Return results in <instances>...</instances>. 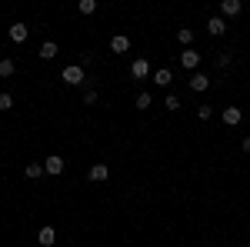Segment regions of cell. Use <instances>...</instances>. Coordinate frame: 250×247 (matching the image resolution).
Wrapping results in <instances>:
<instances>
[{
    "mask_svg": "<svg viewBox=\"0 0 250 247\" xmlns=\"http://www.w3.org/2000/svg\"><path fill=\"white\" fill-rule=\"evenodd\" d=\"M60 80H63V84H70V87H77V84L87 80V74H83V67H80V64H70V67H63Z\"/></svg>",
    "mask_w": 250,
    "mask_h": 247,
    "instance_id": "6da1fadb",
    "label": "cell"
},
{
    "mask_svg": "<svg viewBox=\"0 0 250 247\" xmlns=\"http://www.w3.org/2000/svg\"><path fill=\"white\" fill-rule=\"evenodd\" d=\"M200 60H204V54H197L193 47H187V50L180 54V67H187V70H193V74H197V67H200Z\"/></svg>",
    "mask_w": 250,
    "mask_h": 247,
    "instance_id": "7a4b0ae2",
    "label": "cell"
},
{
    "mask_svg": "<svg viewBox=\"0 0 250 247\" xmlns=\"http://www.w3.org/2000/svg\"><path fill=\"white\" fill-rule=\"evenodd\" d=\"M130 74H134L137 80H147V77H150V64H147V57L130 60Z\"/></svg>",
    "mask_w": 250,
    "mask_h": 247,
    "instance_id": "3957f363",
    "label": "cell"
},
{
    "mask_svg": "<svg viewBox=\"0 0 250 247\" xmlns=\"http://www.w3.org/2000/svg\"><path fill=\"white\" fill-rule=\"evenodd\" d=\"M207 34H210V37H224V34H227V20L220 17V14L210 17V20H207Z\"/></svg>",
    "mask_w": 250,
    "mask_h": 247,
    "instance_id": "277c9868",
    "label": "cell"
},
{
    "mask_svg": "<svg viewBox=\"0 0 250 247\" xmlns=\"http://www.w3.org/2000/svg\"><path fill=\"white\" fill-rule=\"evenodd\" d=\"M43 171L54 174V177H60V174H63V157H60V154H50V157L43 160Z\"/></svg>",
    "mask_w": 250,
    "mask_h": 247,
    "instance_id": "5b68a950",
    "label": "cell"
},
{
    "mask_svg": "<svg viewBox=\"0 0 250 247\" xmlns=\"http://www.w3.org/2000/svg\"><path fill=\"white\" fill-rule=\"evenodd\" d=\"M240 10H244V3H240V0H220V17H224V20L237 17Z\"/></svg>",
    "mask_w": 250,
    "mask_h": 247,
    "instance_id": "8992f818",
    "label": "cell"
},
{
    "mask_svg": "<svg viewBox=\"0 0 250 247\" xmlns=\"http://www.w3.org/2000/svg\"><path fill=\"white\" fill-rule=\"evenodd\" d=\"M187 84H190L193 94H204V90L210 87V77H207V74H190V80H187Z\"/></svg>",
    "mask_w": 250,
    "mask_h": 247,
    "instance_id": "52a82bcc",
    "label": "cell"
},
{
    "mask_svg": "<svg viewBox=\"0 0 250 247\" xmlns=\"http://www.w3.org/2000/svg\"><path fill=\"white\" fill-rule=\"evenodd\" d=\"M37 244L40 247H54V244H57V230H54V227H40L37 230Z\"/></svg>",
    "mask_w": 250,
    "mask_h": 247,
    "instance_id": "ba28073f",
    "label": "cell"
},
{
    "mask_svg": "<svg viewBox=\"0 0 250 247\" xmlns=\"http://www.w3.org/2000/svg\"><path fill=\"white\" fill-rule=\"evenodd\" d=\"M240 120H244V111L240 107H224V124L227 127H237Z\"/></svg>",
    "mask_w": 250,
    "mask_h": 247,
    "instance_id": "9c48e42d",
    "label": "cell"
},
{
    "mask_svg": "<svg viewBox=\"0 0 250 247\" xmlns=\"http://www.w3.org/2000/svg\"><path fill=\"white\" fill-rule=\"evenodd\" d=\"M87 177H90V180H94V184H104V180H107V177H110V167H107V164H94V167H90V174H87Z\"/></svg>",
    "mask_w": 250,
    "mask_h": 247,
    "instance_id": "30bf717a",
    "label": "cell"
},
{
    "mask_svg": "<svg viewBox=\"0 0 250 247\" xmlns=\"http://www.w3.org/2000/svg\"><path fill=\"white\" fill-rule=\"evenodd\" d=\"M27 37H30V27H27V23H14V27H10V40H14V44H23Z\"/></svg>",
    "mask_w": 250,
    "mask_h": 247,
    "instance_id": "8fae6325",
    "label": "cell"
},
{
    "mask_svg": "<svg viewBox=\"0 0 250 247\" xmlns=\"http://www.w3.org/2000/svg\"><path fill=\"white\" fill-rule=\"evenodd\" d=\"M57 54H60V47L54 40H43V44H40V60H54Z\"/></svg>",
    "mask_w": 250,
    "mask_h": 247,
    "instance_id": "7c38bea8",
    "label": "cell"
},
{
    "mask_svg": "<svg viewBox=\"0 0 250 247\" xmlns=\"http://www.w3.org/2000/svg\"><path fill=\"white\" fill-rule=\"evenodd\" d=\"M110 50H114V54H127V50H130V37L117 34V37L110 40Z\"/></svg>",
    "mask_w": 250,
    "mask_h": 247,
    "instance_id": "4fadbf2b",
    "label": "cell"
},
{
    "mask_svg": "<svg viewBox=\"0 0 250 247\" xmlns=\"http://www.w3.org/2000/svg\"><path fill=\"white\" fill-rule=\"evenodd\" d=\"M170 80H173V74L167 70V67H160V70L154 74V84H157V87H170Z\"/></svg>",
    "mask_w": 250,
    "mask_h": 247,
    "instance_id": "5bb4252c",
    "label": "cell"
},
{
    "mask_svg": "<svg viewBox=\"0 0 250 247\" xmlns=\"http://www.w3.org/2000/svg\"><path fill=\"white\" fill-rule=\"evenodd\" d=\"M14 70H17L14 57H3V60H0V77H14Z\"/></svg>",
    "mask_w": 250,
    "mask_h": 247,
    "instance_id": "9a60e30c",
    "label": "cell"
},
{
    "mask_svg": "<svg viewBox=\"0 0 250 247\" xmlns=\"http://www.w3.org/2000/svg\"><path fill=\"white\" fill-rule=\"evenodd\" d=\"M150 104H154V97L147 94V90H144V94H137V100H134V107H137V111H147Z\"/></svg>",
    "mask_w": 250,
    "mask_h": 247,
    "instance_id": "2e32d148",
    "label": "cell"
},
{
    "mask_svg": "<svg viewBox=\"0 0 250 247\" xmlns=\"http://www.w3.org/2000/svg\"><path fill=\"white\" fill-rule=\"evenodd\" d=\"M177 40H180L184 47H190V44H193V30H190V27H180V30H177Z\"/></svg>",
    "mask_w": 250,
    "mask_h": 247,
    "instance_id": "e0dca14e",
    "label": "cell"
},
{
    "mask_svg": "<svg viewBox=\"0 0 250 247\" xmlns=\"http://www.w3.org/2000/svg\"><path fill=\"white\" fill-rule=\"evenodd\" d=\"M23 174H27L30 180H40V174H43V164H27V167H23Z\"/></svg>",
    "mask_w": 250,
    "mask_h": 247,
    "instance_id": "ac0fdd59",
    "label": "cell"
},
{
    "mask_svg": "<svg viewBox=\"0 0 250 247\" xmlns=\"http://www.w3.org/2000/svg\"><path fill=\"white\" fill-rule=\"evenodd\" d=\"M77 10H80V14H87V17H90V14L97 10V0H80V3H77Z\"/></svg>",
    "mask_w": 250,
    "mask_h": 247,
    "instance_id": "d6986e66",
    "label": "cell"
},
{
    "mask_svg": "<svg viewBox=\"0 0 250 247\" xmlns=\"http://www.w3.org/2000/svg\"><path fill=\"white\" fill-rule=\"evenodd\" d=\"M164 107H167V111H180V97L167 94V97H164Z\"/></svg>",
    "mask_w": 250,
    "mask_h": 247,
    "instance_id": "ffe728a7",
    "label": "cell"
},
{
    "mask_svg": "<svg viewBox=\"0 0 250 247\" xmlns=\"http://www.w3.org/2000/svg\"><path fill=\"white\" fill-rule=\"evenodd\" d=\"M197 117H200V120H210V117H213V107H210V104H200V107H197Z\"/></svg>",
    "mask_w": 250,
    "mask_h": 247,
    "instance_id": "44dd1931",
    "label": "cell"
},
{
    "mask_svg": "<svg viewBox=\"0 0 250 247\" xmlns=\"http://www.w3.org/2000/svg\"><path fill=\"white\" fill-rule=\"evenodd\" d=\"M97 100H100V94H97L94 87H90V90H87V94H83V104H87V107H90V104H97Z\"/></svg>",
    "mask_w": 250,
    "mask_h": 247,
    "instance_id": "7402d4cb",
    "label": "cell"
},
{
    "mask_svg": "<svg viewBox=\"0 0 250 247\" xmlns=\"http://www.w3.org/2000/svg\"><path fill=\"white\" fill-rule=\"evenodd\" d=\"M14 107V97L10 94H0V111H10Z\"/></svg>",
    "mask_w": 250,
    "mask_h": 247,
    "instance_id": "603a6c76",
    "label": "cell"
},
{
    "mask_svg": "<svg viewBox=\"0 0 250 247\" xmlns=\"http://www.w3.org/2000/svg\"><path fill=\"white\" fill-rule=\"evenodd\" d=\"M240 147H244V151L250 154V137H244V144H240Z\"/></svg>",
    "mask_w": 250,
    "mask_h": 247,
    "instance_id": "cb8c5ba5",
    "label": "cell"
},
{
    "mask_svg": "<svg viewBox=\"0 0 250 247\" xmlns=\"http://www.w3.org/2000/svg\"><path fill=\"white\" fill-rule=\"evenodd\" d=\"M247 247H250V241H247Z\"/></svg>",
    "mask_w": 250,
    "mask_h": 247,
    "instance_id": "d4e9b609",
    "label": "cell"
}]
</instances>
